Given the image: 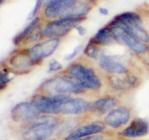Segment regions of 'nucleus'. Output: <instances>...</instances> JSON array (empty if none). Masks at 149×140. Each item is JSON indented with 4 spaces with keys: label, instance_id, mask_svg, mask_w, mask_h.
I'll use <instances>...</instances> for the list:
<instances>
[{
    "label": "nucleus",
    "instance_id": "obj_1",
    "mask_svg": "<svg viewBox=\"0 0 149 140\" xmlns=\"http://www.w3.org/2000/svg\"><path fill=\"white\" fill-rule=\"evenodd\" d=\"M60 122L57 117L51 115H40L27 124V128L22 133L24 140H46L57 130Z\"/></svg>",
    "mask_w": 149,
    "mask_h": 140
},
{
    "label": "nucleus",
    "instance_id": "obj_2",
    "mask_svg": "<svg viewBox=\"0 0 149 140\" xmlns=\"http://www.w3.org/2000/svg\"><path fill=\"white\" fill-rule=\"evenodd\" d=\"M40 94L53 97L69 94H81L85 89L80 86L70 75L57 76L50 78L42 83L40 86Z\"/></svg>",
    "mask_w": 149,
    "mask_h": 140
},
{
    "label": "nucleus",
    "instance_id": "obj_3",
    "mask_svg": "<svg viewBox=\"0 0 149 140\" xmlns=\"http://www.w3.org/2000/svg\"><path fill=\"white\" fill-rule=\"evenodd\" d=\"M66 73L85 90L97 91L102 86V80L95 72L81 63L70 65L66 69Z\"/></svg>",
    "mask_w": 149,
    "mask_h": 140
},
{
    "label": "nucleus",
    "instance_id": "obj_4",
    "mask_svg": "<svg viewBox=\"0 0 149 140\" xmlns=\"http://www.w3.org/2000/svg\"><path fill=\"white\" fill-rule=\"evenodd\" d=\"M85 17L81 18H60L57 20L51 21L43 27L41 31L42 38H59L67 34L78 24L83 21Z\"/></svg>",
    "mask_w": 149,
    "mask_h": 140
},
{
    "label": "nucleus",
    "instance_id": "obj_5",
    "mask_svg": "<svg viewBox=\"0 0 149 140\" xmlns=\"http://www.w3.org/2000/svg\"><path fill=\"white\" fill-rule=\"evenodd\" d=\"M107 26L110 28L112 34L116 41L127 46L133 52L139 55L146 54L148 52L149 46L147 44L133 38L132 36L127 34L125 31V29L117 23L112 20Z\"/></svg>",
    "mask_w": 149,
    "mask_h": 140
},
{
    "label": "nucleus",
    "instance_id": "obj_6",
    "mask_svg": "<svg viewBox=\"0 0 149 140\" xmlns=\"http://www.w3.org/2000/svg\"><path fill=\"white\" fill-rule=\"evenodd\" d=\"M60 44L59 38H48L36 44L26 50V54L32 65L41 62L54 53Z\"/></svg>",
    "mask_w": 149,
    "mask_h": 140
},
{
    "label": "nucleus",
    "instance_id": "obj_7",
    "mask_svg": "<svg viewBox=\"0 0 149 140\" xmlns=\"http://www.w3.org/2000/svg\"><path fill=\"white\" fill-rule=\"evenodd\" d=\"M69 97V94L49 97L38 93L31 97V102L41 113L46 115L58 114L60 113L61 104Z\"/></svg>",
    "mask_w": 149,
    "mask_h": 140
},
{
    "label": "nucleus",
    "instance_id": "obj_8",
    "mask_svg": "<svg viewBox=\"0 0 149 140\" xmlns=\"http://www.w3.org/2000/svg\"><path fill=\"white\" fill-rule=\"evenodd\" d=\"M40 114V112L31 102H21L15 105L11 109L10 118L14 122L27 125Z\"/></svg>",
    "mask_w": 149,
    "mask_h": 140
},
{
    "label": "nucleus",
    "instance_id": "obj_9",
    "mask_svg": "<svg viewBox=\"0 0 149 140\" xmlns=\"http://www.w3.org/2000/svg\"><path fill=\"white\" fill-rule=\"evenodd\" d=\"M92 104L82 98H66L60 106V113L65 115H79L89 111Z\"/></svg>",
    "mask_w": 149,
    "mask_h": 140
},
{
    "label": "nucleus",
    "instance_id": "obj_10",
    "mask_svg": "<svg viewBox=\"0 0 149 140\" xmlns=\"http://www.w3.org/2000/svg\"><path fill=\"white\" fill-rule=\"evenodd\" d=\"M78 0H49L45 5L44 16L47 19L60 17L76 3Z\"/></svg>",
    "mask_w": 149,
    "mask_h": 140
},
{
    "label": "nucleus",
    "instance_id": "obj_11",
    "mask_svg": "<svg viewBox=\"0 0 149 140\" xmlns=\"http://www.w3.org/2000/svg\"><path fill=\"white\" fill-rule=\"evenodd\" d=\"M130 118V111L128 107L121 106L109 112L104 118V122L112 128H119L126 125Z\"/></svg>",
    "mask_w": 149,
    "mask_h": 140
},
{
    "label": "nucleus",
    "instance_id": "obj_12",
    "mask_svg": "<svg viewBox=\"0 0 149 140\" xmlns=\"http://www.w3.org/2000/svg\"><path fill=\"white\" fill-rule=\"evenodd\" d=\"M104 123L101 121H94L75 129L72 133L66 136L64 140H77L84 137H88L92 135H95L97 133H102L104 130Z\"/></svg>",
    "mask_w": 149,
    "mask_h": 140
},
{
    "label": "nucleus",
    "instance_id": "obj_13",
    "mask_svg": "<svg viewBox=\"0 0 149 140\" xmlns=\"http://www.w3.org/2000/svg\"><path fill=\"white\" fill-rule=\"evenodd\" d=\"M98 61L101 68L109 74L121 75L126 74L128 72L125 65L107 55L100 54L98 56Z\"/></svg>",
    "mask_w": 149,
    "mask_h": 140
},
{
    "label": "nucleus",
    "instance_id": "obj_14",
    "mask_svg": "<svg viewBox=\"0 0 149 140\" xmlns=\"http://www.w3.org/2000/svg\"><path fill=\"white\" fill-rule=\"evenodd\" d=\"M149 133V124L142 118H136L130 125L120 133L122 136L128 138H138L148 135Z\"/></svg>",
    "mask_w": 149,
    "mask_h": 140
},
{
    "label": "nucleus",
    "instance_id": "obj_15",
    "mask_svg": "<svg viewBox=\"0 0 149 140\" xmlns=\"http://www.w3.org/2000/svg\"><path fill=\"white\" fill-rule=\"evenodd\" d=\"M109 83L112 89L116 91H125L137 87L140 84V79L135 75H127L124 78L113 77L110 78Z\"/></svg>",
    "mask_w": 149,
    "mask_h": 140
},
{
    "label": "nucleus",
    "instance_id": "obj_16",
    "mask_svg": "<svg viewBox=\"0 0 149 140\" xmlns=\"http://www.w3.org/2000/svg\"><path fill=\"white\" fill-rule=\"evenodd\" d=\"M118 100L113 97H105L97 100L92 103L90 111L97 115H103L116 108Z\"/></svg>",
    "mask_w": 149,
    "mask_h": 140
},
{
    "label": "nucleus",
    "instance_id": "obj_17",
    "mask_svg": "<svg viewBox=\"0 0 149 140\" xmlns=\"http://www.w3.org/2000/svg\"><path fill=\"white\" fill-rule=\"evenodd\" d=\"M90 5L86 2L78 0L73 6L66 11L61 18H81L84 17L90 10Z\"/></svg>",
    "mask_w": 149,
    "mask_h": 140
},
{
    "label": "nucleus",
    "instance_id": "obj_18",
    "mask_svg": "<svg viewBox=\"0 0 149 140\" xmlns=\"http://www.w3.org/2000/svg\"><path fill=\"white\" fill-rule=\"evenodd\" d=\"M113 21L120 25L125 29V31L127 34H130V36H132L133 38L139 40L142 42H144L146 44L149 43V33L146 31V29H143L142 26H129L127 24L116 22L113 20Z\"/></svg>",
    "mask_w": 149,
    "mask_h": 140
},
{
    "label": "nucleus",
    "instance_id": "obj_19",
    "mask_svg": "<svg viewBox=\"0 0 149 140\" xmlns=\"http://www.w3.org/2000/svg\"><path fill=\"white\" fill-rule=\"evenodd\" d=\"M91 41L97 46H106L112 44L116 40L112 34L110 28L108 26H106L98 30Z\"/></svg>",
    "mask_w": 149,
    "mask_h": 140
},
{
    "label": "nucleus",
    "instance_id": "obj_20",
    "mask_svg": "<svg viewBox=\"0 0 149 140\" xmlns=\"http://www.w3.org/2000/svg\"><path fill=\"white\" fill-rule=\"evenodd\" d=\"M79 125V120L74 117H67L64 118L58 125L57 128V133L58 136H63L65 134H70L72 133ZM67 135V136H68Z\"/></svg>",
    "mask_w": 149,
    "mask_h": 140
},
{
    "label": "nucleus",
    "instance_id": "obj_21",
    "mask_svg": "<svg viewBox=\"0 0 149 140\" xmlns=\"http://www.w3.org/2000/svg\"><path fill=\"white\" fill-rule=\"evenodd\" d=\"M113 20L127 24L129 26H142V20L140 16L134 12H125L116 16Z\"/></svg>",
    "mask_w": 149,
    "mask_h": 140
},
{
    "label": "nucleus",
    "instance_id": "obj_22",
    "mask_svg": "<svg viewBox=\"0 0 149 140\" xmlns=\"http://www.w3.org/2000/svg\"><path fill=\"white\" fill-rule=\"evenodd\" d=\"M40 19L38 17H36V18H34V19L31 20L30 23H29L27 26H26L25 29L21 32L19 34H17L14 39V44L15 45H19L21 42L24 41L26 39L28 36L31 34L34 31L35 28L37 27V24L39 23Z\"/></svg>",
    "mask_w": 149,
    "mask_h": 140
},
{
    "label": "nucleus",
    "instance_id": "obj_23",
    "mask_svg": "<svg viewBox=\"0 0 149 140\" xmlns=\"http://www.w3.org/2000/svg\"><path fill=\"white\" fill-rule=\"evenodd\" d=\"M96 46L97 45H95L90 40L87 46H86V49L84 50V53L87 56L90 57V58H98V56L100 54H99L98 49Z\"/></svg>",
    "mask_w": 149,
    "mask_h": 140
},
{
    "label": "nucleus",
    "instance_id": "obj_24",
    "mask_svg": "<svg viewBox=\"0 0 149 140\" xmlns=\"http://www.w3.org/2000/svg\"><path fill=\"white\" fill-rule=\"evenodd\" d=\"M41 31H42V30L37 29V27H36L34 31L31 33L27 38H26V39L23 41V43L25 44H29L32 43L34 41H37V40L38 39V38H40V37L42 38Z\"/></svg>",
    "mask_w": 149,
    "mask_h": 140
},
{
    "label": "nucleus",
    "instance_id": "obj_25",
    "mask_svg": "<svg viewBox=\"0 0 149 140\" xmlns=\"http://www.w3.org/2000/svg\"><path fill=\"white\" fill-rule=\"evenodd\" d=\"M62 68H63V66H62V65L60 62H58V61H56L55 59H52L49 62L48 72L50 73V72L58 71V70H61Z\"/></svg>",
    "mask_w": 149,
    "mask_h": 140
},
{
    "label": "nucleus",
    "instance_id": "obj_26",
    "mask_svg": "<svg viewBox=\"0 0 149 140\" xmlns=\"http://www.w3.org/2000/svg\"><path fill=\"white\" fill-rule=\"evenodd\" d=\"M43 2H44V0H37V2H36L34 8H33V10L31 11V14H29L28 19L29 20L34 19V17L35 16V14H37V12L38 11V10L40 8L41 5H42V4L43 3Z\"/></svg>",
    "mask_w": 149,
    "mask_h": 140
},
{
    "label": "nucleus",
    "instance_id": "obj_27",
    "mask_svg": "<svg viewBox=\"0 0 149 140\" xmlns=\"http://www.w3.org/2000/svg\"><path fill=\"white\" fill-rule=\"evenodd\" d=\"M81 47H82L81 45H79V46H76V47L74 48V50H73V52L71 53V54L68 55L67 56L65 57V59H66V60H70V59H72L73 58H74V57L77 56V54L79 53L80 50H81Z\"/></svg>",
    "mask_w": 149,
    "mask_h": 140
},
{
    "label": "nucleus",
    "instance_id": "obj_28",
    "mask_svg": "<svg viewBox=\"0 0 149 140\" xmlns=\"http://www.w3.org/2000/svg\"><path fill=\"white\" fill-rule=\"evenodd\" d=\"M10 81V78L8 77V74H5V73H1V86H5L7 83H8Z\"/></svg>",
    "mask_w": 149,
    "mask_h": 140
},
{
    "label": "nucleus",
    "instance_id": "obj_29",
    "mask_svg": "<svg viewBox=\"0 0 149 140\" xmlns=\"http://www.w3.org/2000/svg\"><path fill=\"white\" fill-rule=\"evenodd\" d=\"M77 140H105L104 138L101 136H90L88 137H84V138L79 139Z\"/></svg>",
    "mask_w": 149,
    "mask_h": 140
},
{
    "label": "nucleus",
    "instance_id": "obj_30",
    "mask_svg": "<svg viewBox=\"0 0 149 140\" xmlns=\"http://www.w3.org/2000/svg\"><path fill=\"white\" fill-rule=\"evenodd\" d=\"M76 29H77V31L78 32V33H79L80 34H81V35L84 34L85 31H86L84 28H83L82 26H77Z\"/></svg>",
    "mask_w": 149,
    "mask_h": 140
},
{
    "label": "nucleus",
    "instance_id": "obj_31",
    "mask_svg": "<svg viewBox=\"0 0 149 140\" xmlns=\"http://www.w3.org/2000/svg\"><path fill=\"white\" fill-rule=\"evenodd\" d=\"M99 12L102 15H107L108 14V11L106 8H99Z\"/></svg>",
    "mask_w": 149,
    "mask_h": 140
}]
</instances>
